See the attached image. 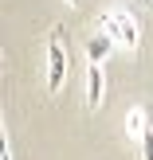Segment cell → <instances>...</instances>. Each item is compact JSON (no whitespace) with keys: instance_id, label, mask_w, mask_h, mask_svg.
Masks as SVG:
<instances>
[{"instance_id":"obj_3","label":"cell","mask_w":153,"mask_h":160,"mask_svg":"<svg viewBox=\"0 0 153 160\" xmlns=\"http://www.w3.org/2000/svg\"><path fill=\"white\" fill-rule=\"evenodd\" d=\"M102 86H106L102 62H90V67H86V106H90V109L102 106Z\"/></svg>"},{"instance_id":"obj_6","label":"cell","mask_w":153,"mask_h":160,"mask_svg":"<svg viewBox=\"0 0 153 160\" xmlns=\"http://www.w3.org/2000/svg\"><path fill=\"white\" fill-rule=\"evenodd\" d=\"M138 145H141V160H153V125H149V133L138 141Z\"/></svg>"},{"instance_id":"obj_7","label":"cell","mask_w":153,"mask_h":160,"mask_svg":"<svg viewBox=\"0 0 153 160\" xmlns=\"http://www.w3.org/2000/svg\"><path fill=\"white\" fill-rule=\"evenodd\" d=\"M0 160H12V156H8V148H4V156H0Z\"/></svg>"},{"instance_id":"obj_5","label":"cell","mask_w":153,"mask_h":160,"mask_svg":"<svg viewBox=\"0 0 153 160\" xmlns=\"http://www.w3.org/2000/svg\"><path fill=\"white\" fill-rule=\"evenodd\" d=\"M149 125H153V121H149V113H145L141 106L126 113V133H130L134 141H141V137H145V133H149Z\"/></svg>"},{"instance_id":"obj_4","label":"cell","mask_w":153,"mask_h":160,"mask_svg":"<svg viewBox=\"0 0 153 160\" xmlns=\"http://www.w3.org/2000/svg\"><path fill=\"white\" fill-rule=\"evenodd\" d=\"M110 47H118V43L106 35V31H98V35L86 39V59H90V62H102V59L110 55Z\"/></svg>"},{"instance_id":"obj_2","label":"cell","mask_w":153,"mask_h":160,"mask_svg":"<svg viewBox=\"0 0 153 160\" xmlns=\"http://www.w3.org/2000/svg\"><path fill=\"white\" fill-rule=\"evenodd\" d=\"M102 31H106L118 47H130V51L138 47V23H134V16L122 12V8H114V12L102 16Z\"/></svg>"},{"instance_id":"obj_1","label":"cell","mask_w":153,"mask_h":160,"mask_svg":"<svg viewBox=\"0 0 153 160\" xmlns=\"http://www.w3.org/2000/svg\"><path fill=\"white\" fill-rule=\"evenodd\" d=\"M63 74H67V28H51V43H47V94L63 90Z\"/></svg>"},{"instance_id":"obj_8","label":"cell","mask_w":153,"mask_h":160,"mask_svg":"<svg viewBox=\"0 0 153 160\" xmlns=\"http://www.w3.org/2000/svg\"><path fill=\"white\" fill-rule=\"evenodd\" d=\"M67 4H83V0H67Z\"/></svg>"}]
</instances>
